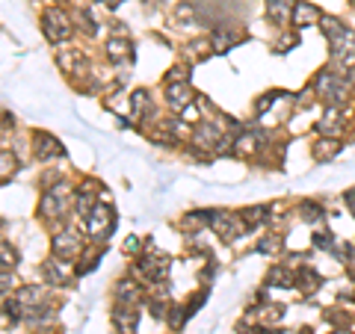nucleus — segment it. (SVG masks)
Listing matches in <instances>:
<instances>
[{
    "mask_svg": "<svg viewBox=\"0 0 355 334\" xmlns=\"http://www.w3.org/2000/svg\"><path fill=\"white\" fill-rule=\"evenodd\" d=\"M110 319H113V328L119 334H137V328H139V310H137V305H113V314H110Z\"/></svg>",
    "mask_w": 355,
    "mask_h": 334,
    "instance_id": "f8f14e48",
    "label": "nucleus"
},
{
    "mask_svg": "<svg viewBox=\"0 0 355 334\" xmlns=\"http://www.w3.org/2000/svg\"><path fill=\"white\" fill-rule=\"evenodd\" d=\"M320 27H323V36H326V39H331L338 30H343L347 24H343L340 18H335V15H323V21H320Z\"/></svg>",
    "mask_w": 355,
    "mask_h": 334,
    "instance_id": "c9c22d12",
    "label": "nucleus"
},
{
    "mask_svg": "<svg viewBox=\"0 0 355 334\" xmlns=\"http://www.w3.org/2000/svg\"><path fill=\"white\" fill-rule=\"evenodd\" d=\"M196 95L190 89V80L187 83H166V104H169L172 113H187L193 107Z\"/></svg>",
    "mask_w": 355,
    "mask_h": 334,
    "instance_id": "9d476101",
    "label": "nucleus"
},
{
    "mask_svg": "<svg viewBox=\"0 0 355 334\" xmlns=\"http://www.w3.org/2000/svg\"><path fill=\"white\" fill-rule=\"evenodd\" d=\"M243 39H246V36H243V30L231 27V24H222V27L214 30V36H210V44H214L216 53H225V51H231V48H237Z\"/></svg>",
    "mask_w": 355,
    "mask_h": 334,
    "instance_id": "2eb2a0df",
    "label": "nucleus"
},
{
    "mask_svg": "<svg viewBox=\"0 0 355 334\" xmlns=\"http://www.w3.org/2000/svg\"><path fill=\"white\" fill-rule=\"evenodd\" d=\"M175 24H178V27H187V30H193V27H198V21H196V9H193V3H181V6H178V12H175Z\"/></svg>",
    "mask_w": 355,
    "mask_h": 334,
    "instance_id": "2f4dec72",
    "label": "nucleus"
},
{
    "mask_svg": "<svg viewBox=\"0 0 355 334\" xmlns=\"http://www.w3.org/2000/svg\"><path fill=\"white\" fill-rule=\"evenodd\" d=\"M33 157L48 163V160H57V157H65V148L62 142L53 137L48 130H33Z\"/></svg>",
    "mask_w": 355,
    "mask_h": 334,
    "instance_id": "6e6552de",
    "label": "nucleus"
},
{
    "mask_svg": "<svg viewBox=\"0 0 355 334\" xmlns=\"http://www.w3.org/2000/svg\"><path fill=\"white\" fill-rule=\"evenodd\" d=\"M329 48H331V57H343V60H347L349 53H355V30L352 27L338 30L335 36L329 39Z\"/></svg>",
    "mask_w": 355,
    "mask_h": 334,
    "instance_id": "a211bd4d",
    "label": "nucleus"
},
{
    "mask_svg": "<svg viewBox=\"0 0 355 334\" xmlns=\"http://www.w3.org/2000/svg\"><path fill=\"white\" fill-rule=\"evenodd\" d=\"M187 71H190L187 65H172L169 74H166V83H187V77H190Z\"/></svg>",
    "mask_w": 355,
    "mask_h": 334,
    "instance_id": "ea45409f",
    "label": "nucleus"
},
{
    "mask_svg": "<svg viewBox=\"0 0 355 334\" xmlns=\"http://www.w3.org/2000/svg\"><path fill=\"white\" fill-rule=\"evenodd\" d=\"M282 249H284V240L279 237V234H266V237L258 240V246H254L258 254H279Z\"/></svg>",
    "mask_w": 355,
    "mask_h": 334,
    "instance_id": "7c9ffc66",
    "label": "nucleus"
},
{
    "mask_svg": "<svg viewBox=\"0 0 355 334\" xmlns=\"http://www.w3.org/2000/svg\"><path fill=\"white\" fill-rule=\"evenodd\" d=\"M293 9H296V0H266V15H270L275 27L293 24Z\"/></svg>",
    "mask_w": 355,
    "mask_h": 334,
    "instance_id": "dca6fc26",
    "label": "nucleus"
},
{
    "mask_svg": "<svg viewBox=\"0 0 355 334\" xmlns=\"http://www.w3.org/2000/svg\"><path fill=\"white\" fill-rule=\"evenodd\" d=\"M266 148V133L261 130H243L234 137V154L237 157H254L258 151Z\"/></svg>",
    "mask_w": 355,
    "mask_h": 334,
    "instance_id": "9b49d317",
    "label": "nucleus"
},
{
    "mask_svg": "<svg viewBox=\"0 0 355 334\" xmlns=\"http://www.w3.org/2000/svg\"><path fill=\"white\" fill-rule=\"evenodd\" d=\"M15 287H18L15 275L9 272V270H3V296H9V290H15Z\"/></svg>",
    "mask_w": 355,
    "mask_h": 334,
    "instance_id": "79ce46f5",
    "label": "nucleus"
},
{
    "mask_svg": "<svg viewBox=\"0 0 355 334\" xmlns=\"http://www.w3.org/2000/svg\"><path fill=\"white\" fill-rule=\"evenodd\" d=\"M347 65H349V69H355V53H349V57L343 60V69H347Z\"/></svg>",
    "mask_w": 355,
    "mask_h": 334,
    "instance_id": "3c124183",
    "label": "nucleus"
},
{
    "mask_svg": "<svg viewBox=\"0 0 355 334\" xmlns=\"http://www.w3.org/2000/svg\"><path fill=\"white\" fill-rule=\"evenodd\" d=\"M98 3H104L107 9H119L121 3H125V0H98Z\"/></svg>",
    "mask_w": 355,
    "mask_h": 334,
    "instance_id": "09e8293b",
    "label": "nucleus"
},
{
    "mask_svg": "<svg viewBox=\"0 0 355 334\" xmlns=\"http://www.w3.org/2000/svg\"><path fill=\"white\" fill-rule=\"evenodd\" d=\"M74 18L65 12V9L60 6H48L42 12V33H44V39L53 42V44H62V42H69L74 36Z\"/></svg>",
    "mask_w": 355,
    "mask_h": 334,
    "instance_id": "7ed1b4c3",
    "label": "nucleus"
},
{
    "mask_svg": "<svg viewBox=\"0 0 355 334\" xmlns=\"http://www.w3.org/2000/svg\"><path fill=\"white\" fill-rule=\"evenodd\" d=\"M104 51H107V60H110V62H116V65L133 60V44H130V39H119V36L107 39Z\"/></svg>",
    "mask_w": 355,
    "mask_h": 334,
    "instance_id": "4be33fe9",
    "label": "nucleus"
},
{
    "mask_svg": "<svg viewBox=\"0 0 355 334\" xmlns=\"http://www.w3.org/2000/svg\"><path fill=\"white\" fill-rule=\"evenodd\" d=\"M74 6L77 9H89V6H92V0H74Z\"/></svg>",
    "mask_w": 355,
    "mask_h": 334,
    "instance_id": "8fccbe9b",
    "label": "nucleus"
},
{
    "mask_svg": "<svg viewBox=\"0 0 355 334\" xmlns=\"http://www.w3.org/2000/svg\"><path fill=\"white\" fill-rule=\"evenodd\" d=\"M9 128H15V116H12V113H3V133H6Z\"/></svg>",
    "mask_w": 355,
    "mask_h": 334,
    "instance_id": "de8ad7c7",
    "label": "nucleus"
},
{
    "mask_svg": "<svg viewBox=\"0 0 355 334\" xmlns=\"http://www.w3.org/2000/svg\"><path fill=\"white\" fill-rule=\"evenodd\" d=\"M314 92H317V98L323 101L326 107H347V101H349V95H352V86H349V77L343 74V71H338V69H323L317 77H314Z\"/></svg>",
    "mask_w": 355,
    "mask_h": 334,
    "instance_id": "f257e3e1",
    "label": "nucleus"
},
{
    "mask_svg": "<svg viewBox=\"0 0 355 334\" xmlns=\"http://www.w3.org/2000/svg\"><path fill=\"white\" fill-rule=\"evenodd\" d=\"M0 160H3V184H9V175H15L18 163H15V157H12V151H9V148H3Z\"/></svg>",
    "mask_w": 355,
    "mask_h": 334,
    "instance_id": "4c0bfd02",
    "label": "nucleus"
},
{
    "mask_svg": "<svg viewBox=\"0 0 355 334\" xmlns=\"http://www.w3.org/2000/svg\"><path fill=\"white\" fill-rule=\"evenodd\" d=\"M0 254H3V270H15L18 263V254L12 252V246H9V240L0 243Z\"/></svg>",
    "mask_w": 355,
    "mask_h": 334,
    "instance_id": "58836bf2",
    "label": "nucleus"
},
{
    "mask_svg": "<svg viewBox=\"0 0 355 334\" xmlns=\"http://www.w3.org/2000/svg\"><path fill=\"white\" fill-rule=\"evenodd\" d=\"M128 104H130V118H146V116H151L148 89H137V92H130Z\"/></svg>",
    "mask_w": 355,
    "mask_h": 334,
    "instance_id": "393cba45",
    "label": "nucleus"
},
{
    "mask_svg": "<svg viewBox=\"0 0 355 334\" xmlns=\"http://www.w3.org/2000/svg\"><path fill=\"white\" fill-rule=\"evenodd\" d=\"M24 319L30 322V326H48V322L57 319V310H53V305L42 302V305H36V308H30Z\"/></svg>",
    "mask_w": 355,
    "mask_h": 334,
    "instance_id": "cd10ccee",
    "label": "nucleus"
},
{
    "mask_svg": "<svg viewBox=\"0 0 355 334\" xmlns=\"http://www.w3.org/2000/svg\"><path fill=\"white\" fill-rule=\"evenodd\" d=\"M343 204H347L349 213L355 216V189H347V193H343Z\"/></svg>",
    "mask_w": 355,
    "mask_h": 334,
    "instance_id": "c03bdc74",
    "label": "nucleus"
},
{
    "mask_svg": "<svg viewBox=\"0 0 355 334\" xmlns=\"http://www.w3.org/2000/svg\"><path fill=\"white\" fill-rule=\"evenodd\" d=\"M331 334H352V331H343V328H340V331H331Z\"/></svg>",
    "mask_w": 355,
    "mask_h": 334,
    "instance_id": "603ef678",
    "label": "nucleus"
},
{
    "mask_svg": "<svg viewBox=\"0 0 355 334\" xmlns=\"http://www.w3.org/2000/svg\"><path fill=\"white\" fill-rule=\"evenodd\" d=\"M291 44H296V36H284L279 44H275V51H279V53H284L287 48H291Z\"/></svg>",
    "mask_w": 355,
    "mask_h": 334,
    "instance_id": "49530a36",
    "label": "nucleus"
},
{
    "mask_svg": "<svg viewBox=\"0 0 355 334\" xmlns=\"http://www.w3.org/2000/svg\"><path fill=\"white\" fill-rule=\"evenodd\" d=\"M352 3H355V0H352Z\"/></svg>",
    "mask_w": 355,
    "mask_h": 334,
    "instance_id": "864d4df0",
    "label": "nucleus"
},
{
    "mask_svg": "<svg viewBox=\"0 0 355 334\" xmlns=\"http://www.w3.org/2000/svg\"><path fill=\"white\" fill-rule=\"evenodd\" d=\"M116 228V210L110 204H98L92 213L83 219V234L95 243H104Z\"/></svg>",
    "mask_w": 355,
    "mask_h": 334,
    "instance_id": "20e7f679",
    "label": "nucleus"
},
{
    "mask_svg": "<svg viewBox=\"0 0 355 334\" xmlns=\"http://www.w3.org/2000/svg\"><path fill=\"white\" fill-rule=\"evenodd\" d=\"M74 272L77 270H71L65 261H60V258H48L42 263V275H44V281H48L51 287H65L74 278Z\"/></svg>",
    "mask_w": 355,
    "mask_h": 334,
    "instance_id": "ddd939ff",
    "label": "nucleus"
},
{
    "mask_svg": "<svg viewBox=\"0 0 355 334\" xmlns=\"http://www.w3.org/2000/svg\"><path fill=\"white\" fill-rule=\"evenodd\" d=\"M69 207H74V195H69V189L62 184L44 189L39 198V216H42V222H48V225L62 222V216L69 213Z\"/></svg>",
    "mask_w": 355,
    "mask_h": 334,
    "instance_id": "f03ea898",
    "label": "nucleus"
},
{
    "mask_svg": "<svg viewBox=\"0 0 355 334\" xmlns=\"http://www.w3.org/2000/svg\"><path fill=\"white\" fill-rule=\"evenodd\" d=\"M314 130L320 133V137L338 139L340 130H343V116H340V109H338V107H326V113H323V118H320L317 125H314Z\"/></svg>",
    "mask_w": 355,
    "mask_h": 334,
    "instance_id": "f3484780",
    "label": "nucleus"
},
{
    "mask_svg": "<svg viewBox=\"0 0 355 334\" xmlns=\"http://www.w3.org/2000/svg\"><path fill=\"white\" fill-rule=\"evenodd\" d=\"M314 98H317V92H314V86H308V89H305V92H302V95H299V101H296V107H299V109H305V107H311V104H314Z\"/></svg>",
    "mask_w": 355,
    "mask_h": 334,
    "instance_id": "a19ab883",
    "label": "nucleus"
},
{
    "mask_svg": "<svg viewBox=\"0 0 355 334\" xmlns=\"http://www.w3.org/2000/svg\"><path fill=\"white\" fill-rule=\"evenodd\" d=\"M323 204L314 202V198H305V202H299L296 204V216L302 219V222H317V219H323Z\"/></svg>",
    "mask_w": 355,
    "mask_h": 334,
    "instance_id": "c756f323",
    "label": "nucleus"
},
{
    "mask_svg": "<svg viewBox=\"0 0 355 334\" xmlns=\"http://www.w3.org/2000/svg\"><path fill=\"white\" fill-rule=\"evenodd\" d=\"M311 151H314V160L329 163V160H335L338 154L343 151V142H340V139H331V137H320Z\"/></svg>",
    "mask_w": 355,
    "mask_h": 334,
    "instance_id": "b1692460",
    "label": "nucleus"
},
{
    "mask_svg": "<svg viewBox=\"0 0 355 334\" xmlns=\"http://www.w3.org/2000/svg\"><path fill=\"white\" fill-rule=\"evenodd\" d=\"M193 146H198L205 154L207 151H216V146L222 142V130L214 125V121H198V125L193 128Z\"/></svg>",
    "mask_w": 355,
    "mask_h": 334,
    "instance_id": "4468645a",
    "label": "nucleus"
},
{
    "mask_svg": "<svg viewBox=\"0 0 355 334\" xmlns=\"http://www.w3.org/2000/svg\"><path fill=\"white\" fill-rule=\"evenodd\" d=\"M101 254H104V249L98 246L89 258H83L80 261V266H77V275H86V272H92V270H98V261H101Z\"/></svg>",
    "mask_w": 355,
    "mask_h": 334,
    "instance_id": "f704fd0d",
    "label": "nucleus"
},
{
    "mask_svg": "<svg viewBox=\"0 0 355 334\" xmlns=\"http://www.w3.org/2000/svg\"><path fill=\"white\" fill-rule=\"evenodd\" d=\"M139 249H142L139 237H133V234H130V237L125 240V252H128V254H139Z\"/></svg>",
    "mask_w": 355,
    "mask_h": 334,
    "instance_id": "37998d69",
    "label": "nucleus"
},
{
    "mask_svg": "<svg viewBox=\"0 0 355 334\" xmlns=\"http://www.w3.org/2000/svg\"><path fill=\"white\" fill-rule=\"evenodd\" d=\"M80 249H83V237L74 228H60L57 234H53V240H51V252H53V258H60V261L77 258Z\"/></svg>",
    "mask_w": 355,
    "mask_h": 334,
    "instance_id": "0eeeda50",
    "label": "nucleus"
},
{
    "mask_svg": "<svg viewBox=\"0 0 355 334\" xmlns=\"http://www.w3.org/2000/svg\"><path fill=\"white\" fill-rule=\"evenodd\" d=\"M261 98H263V101H258V113H263V109L270 107V104H275V92H266V95H261Z\"/></svg>",
    "mask_w": 355,
    "mask_h": 334,
    "instance_id": "a18cd8bd",
    "label": "nucleus"
},
{
    "mask_svg": "<svg viewBox=\"0 0 355 334\" xmlns=\"http://www.w3.org/2000/svg\"><path fill=\"white\" fill-rule=\"evenodd\" d=\"M314 249H323V252H335V237H331L329 231H317L314 234Z\"/></svg>",
    "mask_w": 355,
    "mask_h": 334,
    "instance_id": "e433bc0d",
    "label": "nucleus"
},
{
    "mask_svg": "<svg viewBox=\"0 0 355 334\" xmlns=\"http://www.w3.org/2000/svg\"><path fill=\"white\" fill-rule=\"evenodd\" d=\"M133 272H137L139 278H146L148 284H163L166 278H169V272H172V263L160 252H146L137 261V266H133Z\"/></svg>",
    "mask_w": 355,
    "mask_h": 334,
    "instance_id": "423d86ee",
    "label": "nucleus"
},
{
    "mask_svg": "<svg viewBox=\"0 0 355 334\" xmlns=\"http://www.w3.org/2000/svg\"><path fill=\"white\" fill-rule=\"evenodd\" d=\"M240 216H243V222H246L249 231H252V228H258L261 222H272V207L270 204H254V207L240 210Z\"/></svg>",
    "mask_w": 355,
    "mask_h": 334,
    "instance_id": "a878e982",
    "label": "nucleus"
},
{
    "mask_svg": "<svg viewBox=\"0 0 355 334\" xmlns=\"http://www.w3.org/2000/svg\"><path fill=\"white\" fill-rule=\"evenodd\" d=\"M266 284L279 287V290H287V287L296 284V272H291L287 266H272V270L266 272Z\"/></svg>",
    "mask_w": 355,
    "mask_h": 334,
    "instance_id": "bb28decb",
    "label": "nucleus"
},
{
    "mask_svg": "<svg viewBox=\"0 0 355 334\" xmlns=\"http://www.w3.org/2000/svg\"><path fill=\"white\" fill-rule=\"evenodd\" d=\"M77 27H80L86 36H98V21L92 18L89 9H80V12H77Z\"/></svg>",
    "mask_w": 355,
    "mask_h": 334,
    "instance_id": "72a5a7b5",
    "label": "nucleus"
},
{
    "mask_svg": "<svg viewBox=\"0 0 355 334\" xmlns=\"http://www.w3.org/2000/svg\"><path fill=\"white\" fill-rule=\"evenodd\" d=\"M113 299H116V305H139L142 290L133 278H121V281H116V287H113Z\"/></svg>",
    "mask_w": 355,
    "mask_h": 334,
    "instance_id": "6ab92c4d",
    "label": "nucleus"
},
{
    "mask_svg": "<svg viewBox=\"0 0 355 334\" xmlns=\"http://www.w3.org/2000/svg\"><path fill=\"white\" fill-rule=\"evenodd\" d=\"M15 299L24 305V310H30V308H36V305L44 302V290H42V287H36V284H33V287H18Z\"/></svg>",
    "mask_w": 355,
    "mask_h": 334,
    "instance_id": "c85d7f7f",
    "label": "nucleus"
},
{
    "mask_svg": "<svg viewBox=\"0 0 355 334\" xmlns=\"http://www.w3.org/2000/svg\"><path fill=\"white\" fill-rule=\"evenodd\" d=\"M98 193H101V184L98 181H83L80 186L74 189V213L80 219H86L98 204H101L98 202Z\"/></svg>",
    "mask_w": 355,
    "mask_h": 334,
    "instance_id": "1a4fd4ad",
    "label": "nucleus"
},
{
    "mask_svg": "<svg viewBox=\"0 0 355 334\" xmlns=\"http://www.w3.org/2000/svg\"><path fill=\"white\" fill-rule=\"evenodd\" d=\"M323 21V12L314 6V3H305V0H296V9H293V27H314Z\"/></svg>",
    "mask_w": 355,
    "mask_h": 334,
    "instance_id": "412c9836",
    "label": "nucleus"
},
{
    "mask_svg": "<svg viewBox=\"0 0 355 334\" xmlns=\"http://www.w3.org/2000/svg\"><path fill=\"white\" fill-rule=\"evenodd\" d=\"M210 228H214L216 237L225 240V243H234L249 231V225L243 222V216L231 213V210H210Z\"/></svg>",
    "mask_w": 355,
    "mask_h": 334,
    "instance_id": "39448f33",
    "label": "nucleus"
},
{
    "mask_svg": "<svg viewBox=\"0 0 355 334\" xmlns=\"http://www.w3.org/2000/svg\"><path fill=\"white\" fill-rule=\"evenodd\" d=\"M296 287L305 296H311V293H317L320 287H323V275H320L317 270H311V266H299L296 270Z\"/></svg>",
    "mask_w": 355,
    "mask_h": 334,
    "instance_id": "5701e85b",
    "label": "nucleus"
},
{
    "mask_svg": "<svg viewBox=\"0 0 355 334\" xmlns=\"http://www.w3.org/2000/svg\"><path fill=\"white\" fill-rule=\"evenodd\" d=\"M187 317H190V308H187V305H172L169 308V317H166V319H169V326L178 331V328H184Z\"/></svg>",
    "mask_w": 355,
    "mask_h": 334,
    "instance_id": "473e14b6",
    "label": "nucleus"
},
{
    "mask_svg": "<svg viewBox=\"0 0 355 334\" xmlns=\"http://www.w3.org/2000/svg\"><path fill=\"white\" fill-rule=\"evenodd\" d=\"M57 65L65 71V74H80L86 69V60H83V51H77V48H62L57 51Z\"/></svg>",
    "mask_w": 355,
    "mask_h": 334,
    "instance_id": "aec40b11",
    "label": "nucleus"
}]
</instances>
